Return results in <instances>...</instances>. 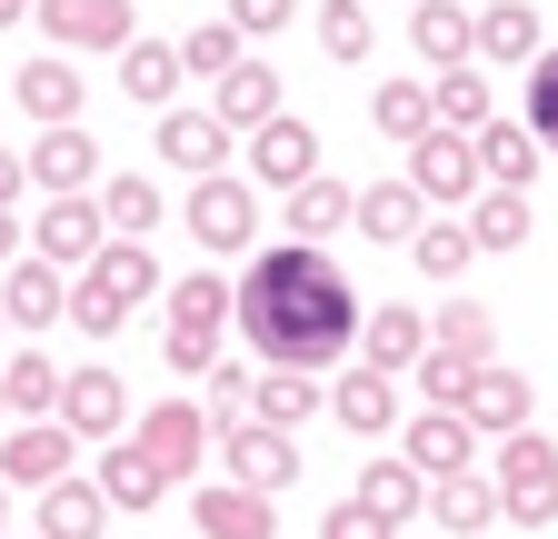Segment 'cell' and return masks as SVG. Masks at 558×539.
Returning <instances> with one entry per match:
<instances>
[{
	"mask_svg": "<svg viewBox=\"0 0 558 539\" xmlns=\"http://www.w3.org/2000/svg\"><path fill=\"white\" fill-rule=\"evenodd\" d=\"M469 141H478V170L499 180V190H538V141H529V120H478Z\"/></svg>",
	"mask_w": 558,
	"mask_h": 539,
	"instance_id": "4316f807",
	"label": "cell"
},
{
	"mask_svg": "<svg viewBox=\"0 0 558 539\" xmlns=\"http://www.w3.org/2000/svg\"><path fill=\"white\" fill-rule=\"evenodd\" d=\"M418 350H429V320H418V310H369V370H389V380H409V360Z\"/></svg>",
	"mask_w": 558,
	"mask_h": 539,
	"instance_id": "836d02e7",
	"label": "cell"
},
{
	"mask_svg": "<svg viewBox=\"0 0 558 539\" xmlns=\"http://www.w3.org/2000/svg\"><path fill=\"white\" fill-rule=\"evenodd\" d=\"M100 529H110V500H100V480L60 469V480L40 490V539H100Z\"/></svg>",
	"mask_w": 558,
	"mask_h": 539,
	"instance_id": "7402d4cb",
	"label": "cell"
},
{
	"mask_svg": "<svg viewBox=\"0 0 558 539\" xmlns=\"http://www.w3.org/2000/svg\"><path fill=\"white\" fill-rule=\"evenodd\" d=\"M0 399H11V420H50V399H60L50 350H11V360H0Z\"/></svg>",
	"mask_w": 558,
	"mask_h": 539,
	"instance_id": "e575fe53",
	"label": "cell"
},
{
	"mask_svg": "<svg viewBox=\"0 0 558 539\" xmlns=\"http://www.w3.org/2000/svg\"><path fill=\"white\" fill-rule=\"evenodd\" d=\"M240 50H250V40H240L230 21H199V31L180 40V71H190V81H220V71H230Z\"/></svg>",
	"mask_w": 558,
	"mask_h": 539,
	"instance_id": "b9f144b4",
	"label": "cell"
},
{
	"mask_svg": "<svg viewBox=\"0 0 558 539\" xmlns=\"http://www.w3.org/2000/svg\"><path fill=\"white\" fill-rule=\"evenodd\" d=\"M11 100L50 130V120H81V71H70V60H21L11 71Z\"/></svg>",
	"mask_w": 558,
	"mask_h": 539,
	"instance_id": "83f0119b",
	"label": "cell"
},
{
	"mask_svg": "<svg viewBox=\"0 0 558 539\" xmlns=\"http://www.w3.org/2000/svg\"><path fill=\"white\" fill-rule=\"evenodd\" d=\"M180 220H190V240H199L209 260H250V250H259V200H250V180H230V170H199L190 200H180Z\"/></svg>",
	"mask_w": 558,
	"mask_h": 539,
	"instance_id": "277c9868",
	"label": "cell"
},
{
	"mask_svg": "<svg viewBox=\"0 0 558 539\" xmlns=\"http://www.w3.org/2000/svg\"><path fill=\"white\" fill-rule=\"evenodd\" d=\"M21 170H31V190H40V200H60V190H90V180H100V141H90L81 120H50L40 141L21 151Z\"/></svg>",
	"mask_w": 558,
	"mask_h": 539,
	"instance_id": "4fadbf2b",
	"label": "cell"
},
{
	"mask_svg": "<svg viewBox=\"0 0 558 539\" xmlns=\"http://www.w3.org/2000/svg\"><path fill=\"white\" fill-rule=\"evenodd\" d=\"M0 340H11V320H0Z\"/></svg>",
	"mask_w": 558,
	"mask_h": 539,
	"instance_id": "9f6ffc18",
	"label": "cell"
},
{
	"mask_svg": "<svg viewBox=\"0 0 558 539\" xmlns=\"http://www.w3.org/2000/svg\"><path fill=\"white\" fill-rule=\"evenodd\" d=\"M529 141H538V151H558V50H538V60H529Z\"/></svg>",
	"mask_w": 558,
	"mask_h": 539,
	"instance_id": "ee69618b",
	"label": "cell"
},
{
	"mask_svg": "<svg viewBox=\"0 0 558 539\" xmlns=\"http://www.w3.org/2000/svg\"><path fill=\"white\" fill-rule=\"evenodd\" d=\"M160 350H170V370H180V380H209V360H220V330H170Z\"/></svg>",
	"mask_w": 558,
	"mask_h": 539,
	"instance_id": "7dc6e473",
	"label": "cell"
},
{
	"mask_svg": "<svg viewBox=\"0 0 558 539\" xmlns=\"http://www.w3.org/2000/svg\"><path fill=\"white\" fill-rule=\"evenodd\" d=\"M488 490H499V519L548 529V519H558V440H538V420L509 430L499 459H488Z\"/></svg>",
	"mask_w": 558,
	"mask_h": 539,
	"instance_id": "3957f363",
	"label": "cell"
},
{
	"mask_svg": "<svg viewBox=\"0 0 558 539\" xmlns=\"http://www.w3.org/2000/svg\"><path fill=\"white\" fill-rule=\"evenodd\" d=\"M209 450H220V480H240V490H259V500H279L300 480V430H269V420H220L209 430Z\"/></svg>",
	"mask_w": 558,
	"mask_h": 539,
	"instance_id": "5b68a950",
	"label": "cell"
},
{
	"mask_svg": "<svg viewBox=\"0 0 558 539\" xmlns=\"http://www.w3.org/2000/svg\"><path fill=\"white\" fill-rule=\"evenodd\" d=\"M140 300H160V260H150V240H100L81 270H70V310L60 320H81L90 340H110V330H130V310Z\"/></svg>",
	"mask_w": 558,
	"mask_h": 539,
	"instance_id": "7a4b0ae2",
	"label": "cell"
},
{
	"mask_svg": "<svg viewBox=\"0 0 558 539\" xmlns=\"http://www.w3.org/2000/svg\"><path fill=\"white\" fill-rule=\"evenodd\" d=\"M50 420H60L70 440H120V430H130V390H120V370H60Z\"/></svg>",
	"mask_w": 558,
	"mask_h": 539,
	"instance_id": "9c48e42d",
	"label": "cell"
},
{
	"mask_svg": "<svg viewBox=\"0 0 558 539\" xmlns=\"http://www.w3.org/2000/svg\"><path fill=\"white\" fill-rule=\"evenodd\" d=\"M31 200V170H21V151H0V211H21Z\"/></svg>",
	"mask_w": 558,
	"mask_h": 539,
	"instance_id": "f907efd6",
	"label": "cell"
},
{
	"mask_svg": "<svg viewBox=\"0 0 558 539\" xmlns=\"http://www.w3.org/2000/svg\"><path fill=\"white\" fill-rule=\"evenodd\" d=\"M459 420H469L478 440H509V430H529V420H538V390H529L519 370H499V360H478V370H469V390H459Z\"/></svg>",
	"mask_w": 558,
	"mask_h": 539,
	"instance_id": "30bf717a",
	"label": "cell"
},
{
	"mask_svg": "<svg viewBox=\"0 0 558 539\" xmlns=\"http://www.w3.org/2000/svg\"><path fill=\"white\" fill-rule=\"evenodd\" d=\"M230 320L250 330L259 370H339L349 340H360V290H349V270L329 250L279 240V250H250Z\"/></svg>",
	"mask_w": 558,
	"mask_h": 539,
	"instance_id": "6da1fadb",
	"label": "cell"
},
{
	"mask_svg": "<svg viewBox=\"0 0 558 539\" xmlns=\"http://www.w3.org/2000/svg\"><path fill=\"white\" fill-rule=\"evenodd\" d=\"M250 380H259V370H220V360H209V430L250 410Z\"/></svg>",
	"mask_w": 558,
	"mask_h": 539,
	"instance_id": "c3c4849f",
	"label": "cell"
},
{
	"mask_svg": "<svg viewBox=\"0 0 558 539\" xmlns=\"http://www.w3.org/2000/svg\"><path fill=\"white\" fill-rule=\"evenodd\" d=\"M21 250H31V240H21V211H0V270H11Z\"/></svg>",
	"mask_w": 558,
	"mask_h": 539,
	"instance_id": "816d5d0a",
	"label": "cell"
},
{
	"mask_svg": "<svg viewBox=\"0 0 558 539\" xmlns=\"http://www.w3.org/2000/svg\"><path fill=\"white\" fill-rule=\"evenodd\" d=\"M329 420L339 430H360V440H379V430H399V380L389 370H349V380H329Z\"/></svg>",
	"mask_w": 558,
	"mask_h": 539,
	"instance_id": "ffe728a7",
	"label": "cell"
},
{
	"mask_svg": "<svg viewBox=\"0 0 558 539\" xmlns=\"http://www.w3.org/2000/svg\"><path fill=\"white\" fill-rule=\"evenodd\" d=\"M409 380L429 390V410H459V390H469V360H449V350H418V360H409Z\"/></svg>",
	"mask_w": 558,
	"mask_h": 539,
	"instance_id": "f6af8a7d",
	"label": "cell"
},
{
	"mask_svg": "<svg viewBox=\"0 0 558 539\" xmlns=\"http://www.w3.org/2000/svg\"><path fill=\"white\" fill-rule=\"evenodd\" d=\"M429 120H439V130H478V120H488V71H478V60H439Z\"/></svg>",
	"mask_w": 558,
	"mask_h": 539,
	"instance_id": "f546056e",
	"label": "cell"
},
{
	"mask_svg": "<svg viewBox=\"0 0 558 539\" xmlns=\"http://www.w3.org/2000/svg\"><path fill=\"white\" fill-rule=\"evenodd\" d=\"M409 260H418V280H459V270L478 260V240H469V220H418Z\"/></svg>",
	"mask_w": 558,
	"mask_h": 539,
	"instance_id": "d590c367",
	"label": "cell"
},
{
	"mask_svg": "<svg viewBox=\"0 0 558 539\" xmlns=\"http://www.w3.org/2000/svg\"><path fill=\"white\" fill-rule=\"evenodd\" d=\"M180 81H190V71H180V40H150V31H130V40H120V91H130L140 110H170Z\"/></svg>",
	"mask_w": 558,
	"mask_h": 539,
	"instance_id": "ac0fdd59",
	"label": "cell"
},
{
	"mask_svg": "<svg viewBox=\"0 0 558 539\" xmlns=\"http://www.w3.org/2000/svg\"><path fill=\"white\" fill-rule=\"evenodd\" d=\"M230 141H240V130H220L209 110H180V100L160 110V160L190 170V180H199V170H230Z\"/></svg>",
	"mask_w": 558,
	"mask_h": 539,
	"instance_id": "d6986e66",
	"label": "cell"
},
{
	"mask_svg": "<svg viewBox=\"0 0 558 539\" xmlns=\"http://www.w3.org/2000/svg\"><path fill=\"white\" fill-rule=\"evenodd\" d=\"M469 60H519V71H529V60H538V11H529V0H488V11L469 21Z\"/></svg>",
	"mask_w": 558,
	"mask_h": 539,
	"instance_id": "d4e9b609",
	"label": "cell"
},
{
	"mask_svg": "<svg viewBox=\"0 0 558 539\" xmlns=\"http://www.w3.org/2000/svg\"><path fill=\"white\" fill-rule=\"evenodd\" d=\"M429 350H449V360H469V370H478L488 350H499V320H488L478 300H449V310H439V330H429Z\"/></svg>",
	"mask_w": 558,
	"mask_h": 539,
	"instance_id": "ab89813d",
	"label": "cell"
},
{
	"mask_svg": "<svg viewBox=\"0 0 558 539\" xmlns=\"http://www.w3.org/2000/svg\"><path fill=\"white\" fill-rule=\"evenodd\" d=\"M60 310H70V280H60L50 260H31V250H21L11 270H0V320H11V330H50Z\"/></svg>",
	"mask_w": 558,
	"mask_h": 539,
	"instance_id": "e0dca14e",
	"label": "cell"
},
{
	"mask_svg": "<svg viewBox=\"0 0 558 539\" xmlns=\"http://www.w3.org/2000/svg\"><path fill=\"white\" fill-rule=\"evenodd\" d=\"M418 510H429L449 539H478L488 519H499V490H488V469H449V480H429V500H418Z\"/></svg>",
	"mask_w": 558,
	"mask_h": 539,
	"instance_id": "603a6c76",
	"label": "cell"
},
{
	"mask_svg": "<svg viewBox=\"0 0 558 539\" xmlns=\"http://www.w3.org/2000/svg\"><path fill=\"white\" fill-rule=\"evenodd\" d=\"M31 21V0H0V31H21Z\"/></svg>",
	"mask_w": 558,
	"mask_h": 539,
	"instance_id": "f5cc1de1",
	"label": "cell"
},
{
	"mask_svg": "<svg viewBox=\"0 0 558 539\" xmlns=\"http://www.w3.org/2000/svg\"><path fill=\"white\" fill-rule=\"evenodd\" d=\"M269 110H279V71L269 60H230V71L209 81V120L220 130H259Z\"/></svg>",
	"mask_w": 558,
	"mask_h": 539,
	"instance_id": "44dd1931",
	"label": "cell"
},
{
	"mask_svg": "<svg viewBox=\"0 0 558 539\" xmlns=\"http://www.w3.org/2000/svg\"><path fill=\"white\" fill-rule=\"evenodd\" d=\"M409 190L418 200H449V211H459V200H478L488 190V170H478V141H469V130H418V141H409Z\"/></svg>",
	"mask_w": 558,
	"mask_h": 539,
	"instance_id": "8992f818",
	"label": "cell"
},
{
	"mask_svg": "<svg viewBox=\"0 0 558 539\" xmlns=\"http://www.w3.org/2000/svg\"><path fill=\"white\" fill-rule=\"evenodd\" d=\"M0 430H11V399H0Z\"/></svg>",
	"mask_w": 558,
	"mask_h": 539,
	"instance_id": "11a10c76",
	"label": "cell"
},
{
	"mask_svg": "<svg viewBox=\"0 0 558 539\" xmlns=\"http://www.w3.org/2000/svg\"><path fill=\"white\" fill-rule=\"evenodd\" d=\"M319 170V130L300 120V110H269L259 130H250V180L259 190H300Z\"/></svg>",
	"mask_w": 558,
	"mask_h": 539,
	"instance_id": "8fae6325",
	"label": "cell"
},
{
	"mask_svg": "<svg viewBox=\"0 0 558 539\" xmlns=\"http://www.w3.org/2000/svg\"><path fill=\"white\" fill-rule=\"evenodd\" d=\"M319 50L329 60H369V0H319Z\"/></svg>",
	"mask_w": 558,
	"mask_h": 539,
	"instance_id": "7bdbcfd3",
	"label": "cell"
},
{
	"mask_svg": "<svg viewBox=\"0 0 558 539\" xmlns=\"http://www.w3.org/2000/svg\"><path fill=\"white\" fill-rule=\"evenodd\" d=\"M409 50L418 60H469V11L459 0H418L409 11Z\"/></svg>",
	"mask_w": 558,
	"mask_h": 539,
	"instance_id": "f35d334b",
	"label": "cell"
},
{
	"mask_svg": "<svg viewBox=\"0 0 558 539\" xmlns=\"http://www.w3.org/2000/svg\"><path fill=\"white\" fill-rule=\"evenodd\" d=\"M418 211H429V200H418L409 180H369L360 200H349V230H369V240H409Z\"/></svg>",
	"mask_w": 558,
	"mask_h": 539,
	"instance_id": "4dcf8cb0",
	"label": "cell"
},
{
	"mask_svg": "<svg viewBox=\"0 0 558 539\" xmlns=\"http://www.w3.org/2000/svg\"><path fill=\"white\" fill-rule=\"evenodd\" d=\"M319 410H329V380L319 370H269V380H250V420H269V430H300Z\"/></svg>",
	"mask_w": 558,
	"mask_h": 539,
	"instance_id": "cb8c5ba5",
	"label": "cell"
},
{
	"mask_svg": "<svg viewBox=\"0 0 558 539\" xmlns=\"http://www.w3.org/2000/svg\"><path fill=\"white\" fill-rule=\"evenodd\" d=\"M90 200H100V220H110L120 240H150V230H160V180H140V170H120V180H100Z\"/></svg>",
	"mask_w": 558,
	"mask_h": 539,
	"instance_id": "d6a6232c",
	"label": "cell"
},
{
	"mask_svg": "<svg viewBox=\"0 0 558 539\" xmlns=\"http://www.w3.org/2000/svg\"><path fill=\"white\" fill-rule=\"evenodd\" d=\"M190 529H199V539H279L269 500L240 490V480H199V490H190Z\"/></svg>",
	"mask_w": 558,
	"mask_h": 539,
	"instance_id": "2e32d148",
	"label": "cell"
},
{
	"mask_svg": "<svg viewBox=\"0 0 558 539\" xmlns=\"http://www.w3.org/2000/svg\"><path fill=\"white\" fill-rule=\"evenodd\" d=\"M0 539H11V490H0Z\"/></svg>",
	"mask_w": 558,
	"mask_h": 539,
	"instance_id": "db71d44e",
	"label": "cell"
},
{
	"mask_svg": "<svg viewBox=\"0 0 558 539\" xmlns=\"http://www.w3.org/2000/svg\"><path fill=\"white\" fill-rule=\"evenodd\" d=\"M160 300H170V330H220V320H230V280H220V270L160 280Z\"/></svg>",
	"mask_w": 558,
	"mask_h": 539,
	"instance_id": "8d00e7d4",
	"label": "cell"
},
{
	"mask_svg": "<svg viewBox=\"0 0 558 539\" xmlns=\"http://www.w3.org/2000/svg\"><path fill=\"white\" fill-rule=\"evenodd\" d=\"M369 120L389 130V141H418V130H429V81H379L369 91Z\"/></svg>",
	"mask_w": 558,
	"mask_h": 539,
	"instance_id": "60d3db41",
	"label": "cell"
},
{
	"mask_svg": "<svg viewBox=\"0 0 558 539\" xmlns=\"http://www.w3.org/2000/svg\"><path fill=\"white\" fill-rule=\"evenodd\" d=\"M290 11H300V0H230L220 21H230L240 40H269V31H290Z\"/></svg>",
	"mask_w": 558,
	"mask_h": 539,
	"instance_id": "bcb514c9",
	"label": "cell"
},
{
	"mask_svg": "<svg viewBox=\"0 0 558 539\" xmlns=\"http://www.w3.org/2000/svg\"><path fill=\"white\" fill-rule=\"evenodd\" d=\"M349 500H360V510H379L389 529H409L429 490H418V469H409V459H369V469H360V490H349Z\"/></svg>",
	"mask_w": 558,
	"mask_h": 539,
	"instance_id": "1f68e13d",
	"label": "cell"
},
{
	"mask_svg": "<svg viewBox=\"0 0 558 539\" xmlns=\"http://www.w3.org/2000/svg\"><path fill=\"white\" fill-rule=\"evenodd\" d=\"M70 459H81V440H70L60 420H11L0 430V490H50Z\"/></svg>",
	"mask_w": 558,
	"mask_h": 539,
	"instance_id": "7c38bea8",
	"label": "cell"
},
{
	"mask_svg": "<svg viewBox=\"0 0 558 539\" xmlns=\"http://www.w3.org/2000/svg\"><path fill=\"white\" fill-rule=\"evenodd\" d=\"M349 200H360V190H339V180H319V170H310V180L290 190V240H310V250H329V240L349 230Z\"/></svg>",
	"mask_w": 558,
	"mask_h": 539,
	"instance_id": "f1b7e54d",
	"label": "cell"
},
{
	"mask_svg": "<svg viewBox=\"0 0 558 539\" xmlns=\"http://www.w3.org/2000/svg\"><path fill=\"white\" fill-rule=\"evenodd\" d=\"M21 240H31V260H50V270H81V260L110 240V220H100L90 190H60V200H40V220H31Z\"/></svg>",
	"mask_w": 558,
	"mask_h": 539,
	"instance_id": "52a82bcc",
	"label": "cell"
},
{
	"mask_svg": "<svg viewBox=\"0 0 558 539\" xmlns=\"http://www.w3.org/2000/svg\"><path fill=\"white\" fill-rule=\"evenodd\" d=\"M399 459L418 469V480H449V469H478V430H469L459 410H418V420L399 430Z\"/></svg>",
	"mask_w": 558,
	"mask_h": 539,
	"instance_id": "9a60e30c",
	"label": "cell"
},
{
	"mask_svg": "<svg viewBox=\"0 0 558 539\" xmlns=\"http://www.w3.org/2000/svg\"><path fill=\"white\" fill-rule=\"evenodd\" d=\"M31 21L50 31V50H120L140 31L130 0H31Z\"/></svg>",
	"mask_w": 558,
	"mask_h": 539,
	"instance_id": "5bb4252c",
	"label": "cell"
},
{
	"mask_svg": "<svg viewBox=\"0 0 558 539\" xmlns=\"http://www.w3.org/2000/svg\"><path fill=\"white\" fill-rule=\"evenodd\" d=\"M100 500H110V510H160V500H170V469L140 450V440H120V450L100 459Z\"/></svg>",
	"mask_w": 558,
	"mask_h": 539,
	"instance_id": "484cf974",
	"label": "cell"
},
{
	"mask_svg": "<svg viewBox=\"0 0 558 539\" xmlns=\"http://www.w3.org/2000/svg\"><path fill=\"white\" fill-rule=\"evenodd\" d=\"M130 440H140V450H150V459L170 469V490L190 480V469H209V410H199V399H150Z\"/></svg>",
	"mask_w": 558,
	"mask_h": 539,
	"instance_id": "ba28073f",
	"label": "cell"
},
{
	"mask_svg": "<svg viewBox=\"0 0 558 539\" xmlns=\"http://www.w3.org/2000/svg\"><path fill=\"white\" fill-rule=\"evenodd\" d=\"M469 240H478V250H519V240H529V190H499V180H488L478 211H469Z\"/></svg>",
	"mask_w": 558,
	"mask_h": 539,
	"instance_id": "74e56055",
	"label": "cell"
},
{
	"mask_svg": "<svg viewBox=\"0 0 558 539\" xmlns=\"http://www.w3.org/2000/svg\"><path fill=\"white\" fill-rule=\"evenodd\" d=\"M319 539H399V529H389L379 510H360V500H339V510L319 519Z\"/></svg>",
	"mask_w": 558,
	"mask_h": 539,
	"instance_id": "681fc988",
	"label": "cell"
}]
</instances>
